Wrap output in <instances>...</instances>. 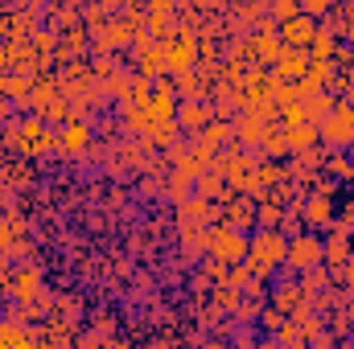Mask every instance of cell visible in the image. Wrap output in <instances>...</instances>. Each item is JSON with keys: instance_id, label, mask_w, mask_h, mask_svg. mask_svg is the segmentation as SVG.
<instances>
[{"instance_id": "cell-1", "label": "cell", "mask_w": 354, "mask_h": 349, "mask_svg": "<svg viewBox=\"0 0 354 349\" xmlns=\"http://www.w3.org/2000/svg\"><path fill=\"white\" fill-rule=\"evenodd\" d=\"M284 255H288V235H280L276 226H260V230L248 239L243 267H248L256 279H268L276 267H284Z\"/></svg>"}, {"instance_id": "cell-2", "label": "cell", "mask_w": 354, "mask_h": 349, "mask_svg": "<svg viewBox=\"0 0 354 349\" xmlns=\"http://www.w3.org/2000/svg\"><path fill=\"white\" fill-rule=\"evenodd\" d=\"M317 136H322L330 148H351L354 144V111L346 103H334V107L317 119Z\"/></svg>"}, {"instance_id": "cell-3", "label": "cell", "mask_w": 354, "mask_h": 349, "mask_svg": "<svg viewBox=\"0 0 354 349\" xmlns=\"http://www.w3.org/2000/svg\"><path fill=\"white\" fill-rule=\"evenodd\" d=\"M206 247H210V259L214 263L235 267V263H243V255H248V235L235 230V226H218V230L206 235Z\"/></svg>"}, {"instance_id": "cell-4", "label": "cell", "mask_w": 354, "mask_h": 349, "mask_svg": "<svg viewBox=\"0 0 354 349\" xmlns=\"http://www.w3.org/2000/svg\"><path fill=\"white\" fill-rule=\"evenodd\" d=\"M322 251H326V239H317V235H288V255H284V267H292V271H313V267H322Z\"/></svg>"}, {"instance_id": "cell-5", "label": "cell", "mask_w": 354, "mask_h": 349, "mask_svg": "<svg viewBox=\"0 0 354 349\" xmlns=\"http://www.w3.org/2000/svg\"><path fill=\"white\" fill-rule=\"evenodd\" d=\"M280 46H297V50H309V41H313V33H317V21L309 17V12H297V17H288V21H280Z\"/></svg>"}, {"instance_id": "cell-6", "label": "cell", "mask_w": 354, "mask_h": 349, "mask_svg": "<svg viewBox=\"0 0 354 349\" xmlns=\"http://www.w3.org/2000/svg\"><path fill=\"white\" fill-rule=\"evenodd\" d=\"M276 70H272V79H280V83H301V74H305V66H309V50H297V46H280V54H276V62H272Z\"/></svg>"}, {"instance_id": "cell-7", "label": "cell", "mask_w": 354, "mask_h": 349, "mask_svg": "<svg viewBox=\"0 0 354 349\" xmlns=\"http://www.w3.org/2000/svg\"><path fill=\"white\" fill-rule=\"evenodd\" d=\"M12 136H17V144H21L25 152H33V157H41L46 148H54V144H58V140H54V136L41 128V119H25V123H21Z\"/></svg>"}, {"instance_id": "cell-8", "label": "cell", "mask_w": 354, "mask_h": 349, "mask_svg": "<svg viewBox=\"0 0 354 349\" xmlns=\"http://www.w3.org/2000/svg\"><path fill=\"white\" fill-rule=\"evenodd\" d=\"M4 292H8L12 300H21V304L37 300V296H41V271H37V267H21V271L4 283Z\"/></svg>"}, {"instance_id": "cell-9", "label": "cell", "mask_w": 354, "mask_h": 349, "mask_svg": "<svg viewBox=\"0 0 354 349\" xmlns=\"http://www.w3.org/2000/svg\"><path fill=\"white\" fill-rule=\"evenodd\" d=\"M189 66H194V33L181 29L174 41H169V50H165V70L181 74V70H189Z\"/></svg>"}, {"instance_id": "cell-10", "label": "cell", "mask_w": 354, "mask_h": 349, "mask_svg": "<svg viewBox=\"0 0 354 349\" xmlns=\"http://www.w3.org/2000/svg\"><path fill=\"white\" fill-rule=\"evenodd\" d=\"M322 136H317V123H309V119H297V123H284V144H288V152H313V144H317Z\"/></svg>"}, {"instance_id": "cell-11", "label": "cell", "mask_w": 354, "mask_h": 349, "mask_svg": "<svg viewBox=\"0 0 354 349\" xmlns=\"http://www.w3.org/2000/svg\"><path fill=\"white\" fill-rule=\"evenodd\" d=\"M91 144V128L83 119H71L66 128H62V136H58V148L66 152V157H79V152H87Z\"/></svg>"}, {"instance_id": "cell-12", "label": "cell", "mask_w": 354, "mask_h": 349, "mask_svg": "<svg viewBox=\"0 0 354 349\" xmlns=\"http://www.w3.org/2000/svg\"><path fill=\"white\" fill-rule=\"evenodd\" d=\"M301 218L309 222V226H330L334 222V201H330V193H313V197H305V210H301Z\"/></svg>"}, {"instance_id": "cell-13", "label": "cell", "mask_w": 354, "mask_h": 349, "mask_svg": "<svg viewBox=\"0 0 354 349\" xmlns=\"http://www.w3.org/2000/svg\"><path fill=\"white\" fill-rule=\"evenodd\" d=\"M330 79H334L330 58H309V66H305V74H301V90H305V94L326 90V83H330Z\"/></svg>"}, {"instance_id": "cell-14", "label": "cell", "mask_w": 354, "mask_h": 349, "mask_svg": "<svg viewBox=\"0 0 354 349\" xmlns=\"http://www.w3.org/2000/svg\"><path fill=\"white\" fill-rule=\"evenodd\" d=\"M346 259H351V235L342 230V226H334V235L326 239V251H322V263H330V267H346Z\"/></svg>"}, {"instance_id": "cell-15", "label": "cell", "mask_w": 354, "mask_h": 349, "mask_svg": "<svg viewBox=\"0 0 354 349\" xmlns=\"http://www.w3.org/2000/svg\"><path fill=\"white\" fill-rule=\"evenodd\" d=\"M338 54V33L334 29H317L309 41V58H334Z\"/></svg>"}, {"instance_id": "cell-16", "label": "cell", "mask_w": 354, "mask_h": 349, "mask_svg": "<svg viewBox=\"0 0 354 349\" xmlns=\"http://www.w3.org/2000/svg\"><path fill=\"white\" fill-rule=\"evenodd\" d=\"M252 222H256V206H252V201H231V206H227V226L252 230Z\"/></svg>"}, {"instance_id": "cell-17", "label": "cell", "mask_w": 354, "mask_h": 349, "mask_svg": "<svg viewBox=\"0 0 354 349\" xmlns=\"http://www.w3.org/2000/svg\"><path fill=\"white\" fill-rule=\"evenodd\" d=\"M252 50H256L264 62H276V54H280V33H276V29H264L260 37H252Z\"/></svg>"}, {"instance_id": "cell-18", "label": "cell", "mask_w": 354, "mask_h": 349, "mask_svg": "<svg viewBox=\"0 0 354 349\" xmlns=\"http://www.w3.org/2000/svg\"><path fill=\"white\" fill-rule=\"evenodd\" d=\"M206 119H210V111H206L202 103H185V107H181V123H185V128H206Z\"/></svg>"}, {"instance_id": "cell-19", "label": "cell", "mask_w": 354, "mask_h": 349, "mask_svg": "<svg viewBox=\"0 0 354 349\" xmlns=\"http://www.w3.org/2000/svg\"><path fill=\"white\" fill-rule=\"evenodd\" d=\"M0 346H33V337H29V333H25V329H17V325H8V321H4V325H0Z\"/></svg>"}, {"instance_id": "cell-20", "label": "cell", "mask_w": 354, "mask_h": 349, "mask_svg": "<svg viewBox=\"0 0 354 349\" xmlns=\"http://www.w3.org/2000/svg\"><path fill=\"white\" fill-rule=\"evenodd\" d=\"M223 185H227V181H223L218 173H202V177H198V193H202V197H214V193H223Z\"/></svg>"}, {"instance_id": "cell-21", "label": "cell", "mask_w": 354, "mask_h": 349, "mask_svg": "<svg viewBox=\"0 0 354 349\" xmlns=\"http://www.w3.org/2000/svg\"><path fill=\"white\" fill-rule=\"evenodd\" d=\"M256 218H260V226H276V222L284 218V210H280V201H264V206L256 210Z\"/></svg>"}, {"instance_id": "cell-22", "label": "cell", "mask_w": 354, "mask_h": 349, "mask_svg": "<svg viewBox=\"0 0 354 349\" xmlns=\"http://www.w3.org/2000/svg\"><path fill=\"white\" fill-rule=\"evenodd\" d=\"M239 136H243V140H264V119H256V115L243 119V123H239Z\"/></svg>"}, {"instance_id": "cell-23", "label": "cell", "mask_w": 354, "mask_h": 349, "mask_svg": "<svg viewBox=\"0 0 354 349\" xmlns=\"http://www.w3.org/2000/svg\"><path fill=\"white\" fill-rule=\"evenodd\" d=\"M12 230H21V222H12V218L0 222V251L4 255H12Z\"/></svg>"}, {"instance_id": "cell-24", "label": "cell", "mask_w": 354, "mask_h": 349, "mask_svg": "<svg viewBox=\"0 0 354 349\" xmlns=\"http://www.w3.org/2000/svg\"><path fill=\"white\" fill-rule=\"evenodd\" d=\"M297 300H301V288H280V292H276V308H280V312L292 308Z\"/></svg>"}, {"instance_id": "cell-25", "label": "cell", "mask_w": 354, "mask_h": 349, "mask_svg": "<svg viewBox=\"0 0 354 349\" xmlns=\"http://www.w3.org/2000/svg\"><path fill=\"white\" fill-rule=\"evenodd\" d=\"M272 12H276V21H288V17H297V4L292 0H272Z\"/></svg>"}, {"instance_id": "cell-26", "label": "cell", "mask_w": 354, "mask_h": 349, "mask_svg": "<svg viewBox=\"0 0 354 349\" xmlns=\"http://www.w3.org/2000/svg\"><path fill=\"white\" fill-rule=\"evenodd\" d=\"M264 148L272 152V157H280V152H288V144H284V136H268V132H264Z\"/></svg>"}, {"instance_id": "cell-27", "label": "cell", "mask_w": 354, "mask_h": 349, "mask_svg": "<svg viewBox=\"0 0 354 349\" xmlns=\"http://www.w3.org/2000/svg\"><path fill=\"white\" fill-rule=\"evenodd\" d=\"M326 165H330V173H334V177H351V173H354V169L346 165V161H342V157H330Z\"/></svg>"}, {"instance_id": "cell-28", "label": "cell", "mask_w": 354, "mask_h": 349, "mask_svg": "<svg viewBox=\"0 0 354 349\" xmlns=\"http://www.w3.org/2000/svg\"><path fill=\"white\" fill-rule=\"evenodd\" d=\"M326 8H330V0H305V12H309V17H322Z\"/></svg>"}, {"instance_id": "cell-29", "label": "cell", "mask_w": 354, "mask_h": 349, "mask_svg": "<svg viewBox=\"0 0 354 349\" xmlns=\"http://www.w3.org/2000/svg\"><path fill=\"white\" fill-rule=\"evenodd\" d=\"M334 33H342V37H354V17L338 21V25H334Z\"/></svg>"}, {"instance_id": "cell-30", "label": "cell", "mask_w": 354, "mask_h": 349, "mask_svg": "<svg viewBox=\"0 0 354 349\" xmlns=\"http://www.w3.org/2000/svg\"><path fill=\"white\" fill-rule=\"evenodd\" d=\"M346 267H351V288H354V263H351V259H346Z\"/></svg>"}, {"instance_id": "cell-31", "label": "cell", "mask_w": 354, "mask_h": 349, "mask_svg": "<svg viewBox=\"0 0 354 349\" xmlns=\"http://www.w3.org/2000/svg\"><path fill=\"white\" fill-rule=\"evenodd\" d=\"M346 107H351V111H354V99H351V103H346Z\"/></svg>"}]
</instances>
